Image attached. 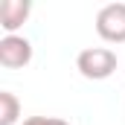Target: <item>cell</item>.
<instances>
[{"label":"cell","mask_w":125,"mask_h":125,"mask_svg":"<svg viewBox=\"0 0 125 125\" xmlns=\"http://www.w3.org/2000/svg\"><path fill=\"white\" fill-rule=\"evenodd\" d=\"M32 61V44L23 35H3L0 38V64L6 70H21Z\"/></svg>","instance_id":"3"},{"label":"cell","mask_w":125,"mask_h":125,"mask_svg":"<svg viewBox=\"0 0 125 125\" xmlns=\"http://www.w3.org/2000/svg\"><path fill=\"white\" fill-rule=\"evenodd\" d=\"M23 125H70V122L61 116H26Z\"/></svg>","instance_id":"6"},{"label":"cell","mask_w":125,"mask_h":125,"mask_svg":"<svg viewBox=\"0 0 125 125\" xmlns=\"http://www.w3.org/2000/svg\"><path fill=\"white\" fill-rule=\"evenodd\" d=\"M32 15V3L26 0H3L0 3V26L6 35H15Z\"/></svg>","instance_id":"4"},{"label":"cell","mask_w":125,"mask_h":125,"mask_svg":"<svg viewBox=\"0 0 125 125\" xmlns=\"http://www.w3.org/2000/svg\"><path fill=\"white\" fill-rule=\"evenodd\" d=\"M116 67H119V58L111 47H87L76 55V70L90 82H102V79L114 76Z\"/></svg>","instance_id":"1"},{"label":"cell","mask_w":125,"mask_h":125,"mask_svg":"<svg viewBox=\"0 0 125 125\" xmlns=\"http://www.w3.org/2000/svg\"><path fill=\"white\" fill-rule=\"evenodd\" d=\"M21 116V99L12 90H0V125H15Z\"/></svg>","instance_id":"5"},{"label":"cell","mask_w":125,"mask_h":125,"mask_svg":"<svg viewBox=\"0 0 125 125\" xmlns=\"http://www.w3.org/2000/svg\"><path fill=\"white\" fill-rule=\"evenodd\" d=\"M96 35L108 44H125V3H108L96 12Z\"/></svg>","instance_id":"2"}]
</instances>
